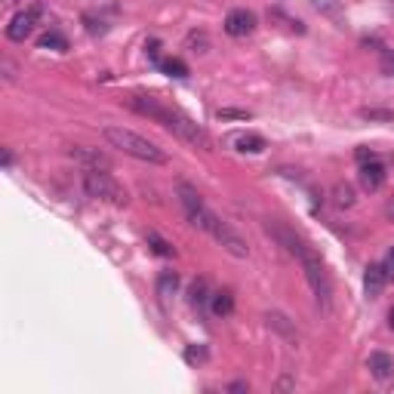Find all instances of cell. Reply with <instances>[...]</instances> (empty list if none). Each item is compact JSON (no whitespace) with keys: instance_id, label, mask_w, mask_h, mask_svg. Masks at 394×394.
I'll list each match as a JSON object with an SVG mask.
<instances>
[{"instance_id":"cell-21","label":"cell","mask_w":394,"mask_h":394,"mask_svg":"<svg viewBox=\"0 0 394 394\" xmlns=\"http://www.w3.org/2000/svg\"><path fill=\"white\" fill-rule=\"evenodd\" d=\"M360 118H364V120H382V123H394V111H385V108H360Z\"/></svg>"},{"instance_id":"cell-10","label":"cell","mask_w":394,"mask_h":394,"mask_svg":"<svg viewBox=\"0 0 394 394\" xmlns=\"http://www.w3.org/2000/svg\"><path fill=\"white\" fill-rule=\"evenodd\" d=\"M358 179H360V188L364 191H379L385 185V167L379 160H367V164H360V169H358Z\"/></svg>"},{"instance_id":"cell-5","label":"cell","mask_w":394,"mask_h":394,"mask_svg":"<svg viewBox=\"0 0 394 394\" xmlns=\"http://www.w3.org/2000/svg\"><path fill=\"white\" fill-rule=\"evenodd\" d=\"M206 234H210L213 241L228 253V256H234V259H250V244H246L244 237L237 234V231L231 228L225 219H219L216 213L210 216V222H206Z\"/></svg>"},{"instance_id":"cell-12","label":"cell","mask_w":394,"mask_h":394,"mask_svg":"<svg viewBox=\"0 0 394 394\" xmlns=\"http://www.w3.org/2000/svg\"><path fill=\"white\" fill-rule=\"evenodd\" d=\"M367 367H370V373H373L379 382H385V379H391V376H394V358H391V354H385V351H373V354H370Z\"/></svg>"},{"instance_id":"cell-19","label":"cell","mask_w":394,"mask_h":394,"mask_svg":"<svg viewBox=\"0 0 394 394\" xmlns=\"http://www.w3.org/2000/svg\"><path fill=\"white\" fill-rule=\"evenodd\" d=\"M37 46H41V50H56V52H65V50H68V41L59 34V31H46V34L41 37V41H37Z\"/></svg>"},{"instance_id":"cell-17","label":"cell","mask_w":394,"mask_h":394,"mask_svg":"<svg viewBox=\"0 0 394 394\" xmlns=\"http://www.w3.org/2000/svg\"><path fill=\"white\" fill-rule=\"evenodd\" d=\"M145 241H148V246L157 253V256H164V259H173L176 256V246L169 244L167 237H160L157 231H148V237H145Z\"/></svg>"},{"instance_id":"cell-4","label":"cell","mask_w":394,"mask_h":394,"mask_svg":"<svg viewBox=\"0 0 394 394\" xmlns=\"http://www.w3.org/2000/svg\"><path fill=\"white\" fill-rule=\"evenodd\" d=\"M83 191H87L90 197L96 200H105V204H114V206H127V191L118 185V179H114L111 173H105L102 169H83Z\"/></svg>"},{"instance_id":"cell-2","label":"cell","mask_w":394,"mask_h":394,"mask_svg":"<svg viewBox=\"0 0 394 394\" xmlns=\"http://www.w3.org/2000/svg\"><path fill=\"white\" fill-rule=\"evenodd\" d=\"M296 259H299V265H302V274H305L308 287H311V293H314V302H318V308L323 314H333V296H336V293H333V277H330L323 259L305 241L299 244Z\"/></svg>"},{"instance_id":"cell-16","label":"cell","mask_w":394,"mask_h":394,"mask_svg":"<svg viewBox=\"0 0 394 394\" xmlns=\"http://www.w3.org/2000/svg\"><path fill=\"white\" fill-rule=\"evenodd\" d=\"M354 200H358V197H354V188L349 182H336L333 185V204L339 206V210H351Z\"/></svg>"},{"instance_id":"cell-26","label":"cell","mask_w":394,"mask_h":394,"mask_svg":"<svg viewBox=\"0 0 394 394\" xmlns=\"http://www.w3.org/2000/svg\"><path fill=\"white\" fill-rule=\"evenodd\" d=\"M379 65H382V74L394 77V52H391V50H388V52H385V56H382V62H379Z\"/></svg>"},{"instance_id":"cell-30","label":"cell","mask_w":394,"mask_h":394,"mask_svg":"<svg viewBox=\"0 0 394 394\" xmlns=\"http://www.w3.org/2000/svg\"><path fill=\"white\" fill-rule=\"evenodd\" d=\"M385 268H388V277H394V246L388 250V259H385Z\"/></svg>"},{"instance_id":"cell-23","label":"cell","mask_w":394,"mask_h":394,"mask_svg":"<svg viewBox=\"0 0 394 394\" xmlns=\"http://www.w3.org/2000/svg\"><path fill=\"white\" fill-rule=\"evenodd\" d=\"M222 120H250V111H234V108H219Z\"/></svg>"},{"instance_id":"cell-32","label":"cell","mask_w":394,"mask_h":394,"mask_svg":"<svg viewBox=\"0 0 394 394\" xmlns=\"http://www.w3.org/2000/svg\"><path fill=\"white\" fill-rule=\"evenodd\" d=\"M3 167H13V154H10V148H3Z\"/></svg>"},{"instance_id":"cell-1","label":"cell","mask_w":394,"mask_h":394,"mask_svg":"<svg viewBox=\"0 0 394 394\" xmlns=\"http://www.w3.org/2000/svg\"><path fill=\"white\" fill-rule=\"evenodd\" d=\"M127 105L133 108V111L142 114V118H151L154 123H160L167 133H173L176 139H182L185 145H195V148L210 151V136H206L195 120H188L185 114L173 111V108H167L164 102H157L154 96H129Z\"/></svg>"},{"instance_id":"cell-25","label":"cell","mask_w":394,"mask_h":394,"mask_svg":"<svg viewBox=\"0 0 394 394\" xmlns=\"http://www.w3.org/2000/svg\"><path fill=\"white\" fill-rule=\"evenodd\" d=\"M185 360H188V364H204V360H206V351H204V349H195V345H191V349L185 351Z\"/></svg>"},{"instance_id":"cell-18","label":"cell","mask_w":394,"mask_h":394,"mask_svg":"<svg viewBox=\"0 0 394 394\" xmlns=\"http://www.w3.org/2000/svg\"><path fill=\"white\" fill-rule=\"evenodd\" d=\"M157 68H160L164 74H169V77H188V65H185L182 59H176V56L160 59V62H157Z\"/></svg>"},{"instance_id":"cell-22","label":"cell","mask_w":394,"mask_h":394,"mask_svg":"<svg viewBox=\"0 0 394 394\" xmlns=\"http://www.w3.org/2000/svg\"><path fill=\"white\" fill-rule=\"evenodd\" d=\"M206 302V281H195L191 283V305L200 308Z\"/></svg>"},{"instance_id":"cell-20","label":"cell","mask_w":394,"mask_h":394,"mask_svg":"<svg viewBox=\"0 0 394 394\" xmlns=\"http://www.w3.org/2000/svg\"><path fill=\"white\" fill-rule=\"evenodd\" d=\"M176 290H179V277H176V272H164V274L157 277V293H160L164 299L173 296Z\"/></svg>"},{"instance_id":"cell-3","label":"cell","mask_w":394,"mask_h":394,"mask_svg":"<svg viewBox=\"0 0 394 394\" xmlns=\"http://www.w3.org/2000/svg\"><path fill=\"white\" fill-rule=\"evenodd\" d=\"M102 136H105V142L111 145V148H118V151H123V154H129V157L142 160V164L164 167L167 160H169L164 148H157V145H154L151 139L139 136V133H133V129H127V127H105V129H102Z\"/></svg>"},{"instance_id":"cell-8","label":"cell","mask_w":394,"mask_h":394,"mask_svg":"<svg viewBox=\"0 0 394 394\" xmlns=\"http://www.w3.org/2000/svg\"><path fill=\"white\" fill-rule=\"evenodd\" d=\"M265 327L272 330V333L281 336L287 345H293V349H296V345L302 342V336H299L296 321H290L283 311H265Z\"/></svg>"},{"instance_id":"cell-33","label":"cell","mask_w":394,"mask_h":394,"mask_svg":"<svg viewBox=\"0 0 394 394\" xmlns=\"http://www.w3.org/2000/svg\"><path fill=\"white\" fill-rule=\"evenodd\" d=\"M388 327L394 330V308H391V311H388Z\"/></svg>"},{"instance_id":"cell-11","label":"cell","mask_w":394,"mask_h":394,"mask_svg":"<svg viewBox=\"0 0 394 394\" xmlns=\"http://www.w3.org/2000/svg\"><path fill=\"white\" fill-rule=\"evenodd\" d=\"M385 283H388V268L379 265V262L367 265V272H364V290H367V296H370V299L382 296Z\"/></svg>"},{"instance_id":"cell-24","label":"cell","mask_w":394,"mask_h":394,"mask_svg":"<svg viewBox=\"0 0 394 394\" xmlns=\"http://www.w3.org/2000/svg\"><path fill=\"white\" fill-rule=\"evenodd\" d=\"M188 46H197L195 52H206L210 50V41H206V34H188Z\"/></svg>"},{"instance_id":"cell-14","label":"cell","mask_w":394,"mask_h":394,"mask_svg":"<svg viewBox=\"0 0 394 394\" xmlns=\"http://www.w3.org/2000/svg\"><path fill=\"white\" fill-rule=\"evenodd\" d=\"M231 145H234L237 151H244V154H259V151H265V139L256 136V133H241V136H234V139H231Z\"/></svg>"},{"instance_id":"cell-28","label":"cell","mask_w":394,"mask_h":394,"mask_svg":"<svg viewBox=\"0 0 394 394\" xmlns=\"http://www.w3.org/2000/svg\"><path fill=\"white\" fill-rule=\"evenodd\" d=\"M385 219H388V222H394V197H388V200H385Z\"/></svg>"},{"instance_id":"cell-13","label":"cell","mask_w":394,"mask_h":394,"mask_svg":"<svg viewBox=\"0 0 394 394\" xmlns=\"http://www.w3.org/2000/svg\"><path fill=\"white\" fill-rule=\"evenodd\" d=\"M68 154H71L77 164H83L87 169H99V167L108 169V157H105V154H99L96 148H83V145H74V148L68 151Z\"/></svg>"},{"instance_id":"cell-15","label":"cell","mask_w":394,"mask_h":394,"mask_svg":"<svg viewBox=\"0 0 394 394\" xmlns=\"http://www.w3.org/2000/svg\"><path fill=\"white\" fill-rule=\"evenodd\" d=\"M210 311L216 314V318H228L231 311H234V296H231L228 290H219L210 296Z\"/></svg>"},{"instance_id":"cell-29","label":"cell","mask_w":394,"mask_h":394,"mask_svg":"<svg viewBox=\"0 0 394 394\" xmlns=\"http://www.w3.org/2000/svg\"><path fill=\"white\" fill-rule=\"evenodd\" d=\"M358 160H360V164H367V160H376V154L367 151V148H358Z\"/></svg>"},{"instance_id":"cell-27","label":"cell","mask_w":394,"mask_h":394,"mask_svg":"<svg viewBox=\"0 0 394 394\" xmlns=\"http://www.w3.org/2000/svg\"><path fill=\"white\" fill-rule=\"evenodd\" d=\"M0 68H3V77H6V80H15V68H13V62H0Z\"/></svg>"},{"instance_id":"cell-7","label":"cell","mask_w":394,"mask_h":394,"mask_svg":"<svg viewBox=\"0 0 394 394\" xmlns=\"http://www.w3.org/2000/svg\"><path fill=\"white\" fill-rule=\"evenodd\" d=\"M41 15H43V6H41V3H34V6H28V10L15 13L13 19H10V25H6V41L25 43L28 37L34 34V28H37V22H41Z\"/></svg>"},{"instance_id":"cell-9","label":"cell","mask_w":394,"mask_h":394,"mask_svg":"<svg viewBox=\"0 0 394 394\" xmlns=\"http://www.w3.org/2000/svg\"><path fill=\"white\" fill-rule=\"evenodd\" d=\"M256 13H250V10H231L225 15V34L228 37H246V34H253L256 31Z\"/></svg>"},{"instance_id":"cell-31","label":"cell","mask_w":394,"mask_h":394,"mask_svg":"<svg viewBox=\"0 0 394 394\" xmlns=\"http://www.w3.org/2000/svg\"><path fill=\"white\" fill-rule=\"evenodd\" d=\"M228 391H250V385H246V382H231Z\"/></svg>"},{"instance_id":"cell-6","label":"cell","mask_w":394,"mask_h":394,"mask_svg":"<svg viewBox=\"0 0 394 394\" xmlns=\"http://www.w3.org/2000/svg\"><path fill=\"white\" fill-rule=\"evenodd\" d=\"M176 195H179V204H182L185 219H188L195 228L206 231V222H210L213 210L204 204V197H200V191L195 188V185H188V182H179V185H176Z\"/></svg>"}]
</instances>
